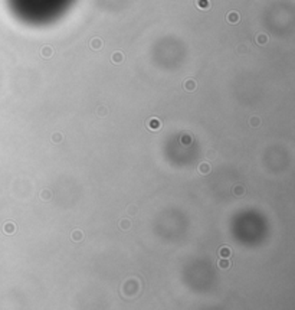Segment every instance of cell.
<instances>
[{"label": "cell", "mask_w": 295, "mask_h": 310, "mask_svg": "<svg viewBox=\"0 0 295 310\" xmlns=\"http://www.w3.org/2000/svg\"><path fill=\"white\" fill-rule=\"evenodd\" d=\"M256 43L258 45H265V43H268V35L267 33H259V35H256Z\"/></svg>", "instance_id": "15"}, {"label": "cell", "mask_w": 295, "mask_h": 310, "mask_svg": "<svg viewBox=\"0 0 295 310\" xmlns=\"http://www.w3.org/2000/svg\"><path fill=\"white\" fill-rule=\"evenodd\" d=\"M119 228H121L123 231H128L130 228H131V221L127 219V218L121 219V221H119Z\"/></svg>", "instance_id": "16"}, {"label": "cell", "mask_w": 295, "mask_h": 310, "mask_svg": "<svg viewBox=\"0 0 295 310\" xmlns=\"http://www.w3.org/2000/svg\"><path fill=\"white\" fill-rule=\"evenodd\" d=\"M102 46H104V41L101 38H98V36H95V38H92L89 41V48L92 51H101Z\"/></svg>", "instance_id": "3"}, {"label": "cell", "mask_w": 295, "mask_h": 310, "mask_svg": "<svg viewBox=\"0 0 295 310\" xmlns=\"http://www.w3.org/2000/svg\"><path fill=\"white\" fill-rule=\"evenodd\" d=\"M51 139H52V141H53V143H61L63 137H62V134H61V133H53Z\"/></svg>", "instance_id": "19"}, {"label": "cell", "mask_w": 295, "mask_h": 310, "mask_svg": "<svg viewBox=\"0 0 295 310\" xmlns=\"http://www.w3.org/2000/svg\"><path fill=\"white\" fill-rule=\"evenodd\" d=\"M55 55V49L52 46H49V45H45V46L40 49V57L43 59H51V58Z\"/></svg>", "instance_id": "4"}, {"label": "cell", "mask_w": 295, "mask_h": 310, "mask_svg": "<svg viewBox=\"0 0 295 310\" xmlns=\"http://www.w3.org/2000/svg\"><path fill=\"white\" fill-rule=\"evenodd\" d=\"M261 123H262V120H261V117H258V116H253V117L249 118V126L253 127V128L259 127L261 126Z\"/></svg>", "instance_id": "14"}, {"label": "cell", "mask_w": 295, "mask_h": 310, "mask_svg": "<svg viewBox=\"0 0 295 310\" xmlns=\"http://www.w3.org/2000/svg\"><path fill=\"white\" fill-rule=\"evenodd\" d=\"M39 196H40V199H43V201H49V199L52 198V192H51L49 189H43Z\"/></svg>", "instance_id": "17"}, {"label": "cell", "mask_w": 295, "mask_h": 310, "mask_svg": "<svg viewBox=\"0 0 295 310\" xmlns=\"http://www.w3.org/2000/svg\"><path fill=\"white\" fill-rule=\"evenodd\" d=\"M195 5L200 10H207L210 9V0H195Z\"/></svg>", "instance_id": "8"}, {"label": "cell", "mask_w": 295, "mask_h": 310, "mask_svg": "<svg viewBox=\"0 0 295 310\" xmlns=\"http://www.w3.org/2000/svg\"><path fill=\"white\" fill-rule=\"evenodd\" d=\"M230 265H232V263L229 261V258H220V261H217V267L220 270H228Z\"/></svg>", "instance_id": "13"}, {"label": "cell", "mask_w": 295, "mask_h": 310, "mask_svg": "<svg viewBox=\"0 0 295 310\" xmlns=\"http://www.w3.org/2000/svg\"><path fill=\"white\" fill-rule=\"evenodd\" d=\"M180 140H181V143H183V144H190V143H191V137L189 136V134H183Z\"/></svg>", "instance_id": "20"}, {"label": "cell", "mask_w": 295, "mask_h": 310, "mask_svg": "<svg viewBox=\"0 0 295 310\" xmlns=\"http://www.w3.org/2000/svg\"><path fill=\"white\" fill-rule=\"evenodd\" d=\"M206 156H207V159H214V156H216V153H214L213 150H209L207 153H206Z\"/></svg>", "instance_id": "21"}, {"label": "cell", "mask_w": 295, "mask_h": 310, "mask_svg": "<svg viewBox=\"0 0 295 310\" xmlns=\"http://www.w3.org/2000/svg\"><path fill=\"white\" fill-rule=\"evenodd\" d=\"M72 241H75V242H81L82 240H84V232H82L81 230H75V231H72Z\"/></svg>", "instance_id": "11"}, {"label": "cell", "mask_w": 295, "mask_h": 310, "mask_svg": "<svg viewBox=\"0 0 295 310\" xmlns=\"http://www.w3.org/2000/svg\"><path fill=\"white\" fill-rule=\"evenodd\" d=\"M124 59H125V55H124V52L121 51H117L112 53V57H111V62L115 64V65H119V64H123Z\"/></svg>", "instance_id": "5"}, {"label": "cell", "mask_w": 295, "mask_h": 310, "mask_svg": "<svg viewBox=\"0 0 295 310\" xmlns=\"http://www.w3.org/2000/svg\"><path fill=\"white\" fill-rule=\"evenodd\" d=\"M219 255H220V258H229L230 255H232V249H230V247H228V245H222L219 248Z\"/></svg>", "instance_id": "7"}, {"label": "cell", "mask_w": 295, "mask_h": 310, "mask_svg": "<svg viewBox=\"0 0 295 310\" xmlns=\"http://www.w3.org/2000/svg\"><path fill=\"white\" fill-rule=\"evenodd\" d=\"M245 193H246V188L243 186V185H238V186H235L233 188V195L238 198H242L245 196Z\"/></svg>", "instance_id": "10"}, {"label": "cell", "mask_w": 295, "mask_h": 310, "mask_svg": "<svg viewBox=\"0 0 295 310\" xmlns=\"http://www.w3.org/2000/svg\"><path fill=\"white\" fill-rule=\"evenodd\" d=\"M96 114H98L100 117H105V116L108 114V110H107L105 105H101V107H98V110H96Z\"/></svg>", "instance_id": "18"}, {"label": "cell", "mask_w": 295, "mask_h": 310, "mask_svg": "<svg viewBox=\"0 0 295 310\" xmlns=\"http://www.w3.org/2000/svg\"><path fill=\"white\" fill-rule=\"evenodd\" d=\"M146 126H147L148 130H151V131H158L160 128H161V120L157 117H151V118H148L147 123H146Z\"/></svg>", "instance_id": "1"}, {"label": "cell", "mask_w": 295, "mask_h": 310, "mask_svg": "<svg viewBox=\"0 0 295 310\" xmlns=\"http://www.w3.org/2000/svg\"><path fill=\"white\" fill-rule=\"evenodd\" d=\"M210 169H212V167H210V165H209V163H206V162H205V163H200L199 167H197V170H199L200 175H209L210 173Z\"/></svg>", "instance_id": "12"}, {"label": "cell", "mask_w": 295, "mask_h": 310, "mask_svg": "<svg viewBox=\"0 0 295 310\" xmlns=\"http://www.w3.org/2000/svg\"><path fill=\"white\" fill-rule=\"evenodd\" d=\"M14 231H16V225H14V222L9 221V222H6L5 225H3V232L7 235H12L14 234Z\"/></svg>", "instance_id": "9"}, {"label": "cell", "mask_w": 295, "mask_h": 310, "mask_svg": "<svg viewBox=\"0 0 295 310\" xmlns=\"http://www.w3.org/2000/svg\"><path fill=\"white\" fill-rule=\"evenodd\" d=\"M183 88H184L187 92H193V91L197 88V84H196V81H195V80L189 78V80H186L184 82H183Z\"/></svg>", "instance_id": "6"}, {"label": "cell", "mask_w": 295, "mask_h": 310, "mask_svg": "<svg viewBox=\"0 0 295 310\" xmlns=\"http://www.w3.org/2000/svg\"><path fill=\"white\" fill-rule=\"evenodd\" d=\"M240 20V14H239V12H236V10H232V12H229L228 14H226V22H228L229 25H236Z\"/></svg>", "instance_id": "2"}]
</instances>
